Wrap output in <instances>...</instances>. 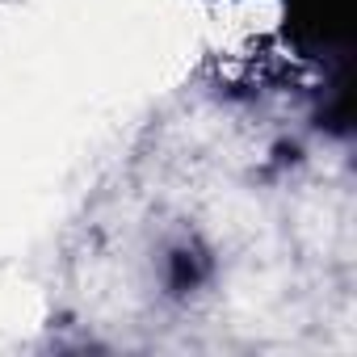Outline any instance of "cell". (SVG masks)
<instances>
[{"label": "cell", "mask_w": 357, "mask_h": 357, "mask_svg": "<svg viewBox=\"0 0 357 357\" xmlns=\"http://www.w3.org/2000/svg\"><path fill=\"white\" fill-rule=\"evenodd\" d=\"M202 278H206V257H202L198 248H172V252H168V286H172L176 294L194 290Z\"/></svg>", "instance_id": "1"}]
</instances>
